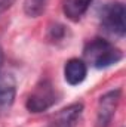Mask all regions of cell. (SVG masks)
Listing matches in <instances>:
<instances>
[{
  "label": "cell",
  "instance_id": "obj_1",
  "mask_svg": "<svg viewBox=\"0 0 126 127\" xmlns=\"http://www.w3.org/2000/svg\"><path fill=\"white\" fill-rule=\"evenodd\" d=\"M83 58L86 64L99 69V68H108L111 65L120 62L123 58V53L111 41L101 37H95L85 44Z\"/></svg>",
  "mask_w": 126,
  "mask_h": 127
},
{
  "label": "cell",
  "instance_id": "obj_3",
  "mask_svg": "<svg viewBox=\"0 0 126 127\" xmlns=\"http://www.w3.org/2000/svg\"><path fill=\"white\" fill-rule=\"evenodd\" d=\"M58 96L60 95H58L55 86L49 80H40L27 97L25 108L33 114L45 112L57 103Z\"/></svg>",
  "mask_w": 126,
  "mask_h": 127
},
{
  "label": "cell",
  "instance_id": "obj_4",
  "mask_svg": "<svg viewBox=\"0 0 126 127\" xmlns=\"http://www.w3.org/2000/svg\"><path fill=\"white\" fill-rule=\"evenodd\" d=\"M120 102V89L107 92L98 100L96 106V118H95V127H108L111 124V120L116 114L117 105Z\"/></svg>",
  "mask_w": 126,
  "mask_h": 127
},
{
  "label": "cell",
  "instance_id": "obj_7",
  "mask_svg": "<svg viewBox=\"0 0 126 127\" xmlns=\"http://www.w3.org/2000/svg\"><path fill=\"white\" fill-rule=\"evenodd\" d=\"M82 111H83L82 103H73V105L64 108L55 117L52 127H74V124L77 123V120L82 114Z\"/></svg>",
  "mask_w": 126,
  "mask_h": 127
},
{
  "label": "cell",
  "instance_id": "obj_10",
  "mask_svg": "<svg viewBox=\"0 0 126 127\" xmlns=\"http://www.w3.org/2000/svg\"><path fill=\"white\" fill-rule=\"evenodd\" d=\"M15 1H16V0H0V16H1Z\"/></svg>",
  "mask_w": 126,
  "mask_h": 127
},
{
  "label": "cell",
  "instance_id": "obj_11",
  "mask_svg": "<svg viewBox=\"0 0 126 127\" xmlns=\"http://www.w3.org/2000/svg\"><path fill=\"white\" fill-rule=\"evenodd\" d=\"M3 61H4V55H3V49L0 47V75L3 74Z\"/></svg>",
  "mask_w": 126,
  "mask_h": 127
},
{
  "label": "cell",
  "instance_id": "obj_8",
  "mask_svg": "<svg viewBox=\"0 0 126 127\" xmlns=\"http://www.w3.org/2000/svg\"><path fill=\"white\" fill-rule=\"evenodd\" d=\"M92 3L94 0H63V12L67 19L77 22Z\"/></svg>",
  "mask_w": 126,
  "mask_h": 127
},
{
  "label": "cell",
  "instance_id": "obj_6",
  "mask_svg": "<svg viewBox=\"0 0 126 127\" xmlns=\"http://www.w3.org/2000/svg\"><path fill=\"white\" fill-rule=\"evenodd\" d=\"M16 95V83L10 74H1L0 75V112L7 111Z\"/></svg>",
  "mask_w": 126,
  "mask_h": 127
},
{
  "label": "cell",
  "instance_id": "obj_9",
  "mask_svg": "<svg viewBox=\"0 0 126 127\" xmlns=\"http://www.w3.org/2000/svg\"><path fill=\"white\" fill-rule=\"evenodd\" d=\"M46 3H48V0H25L24 12L31 18H37L39 15L43 13V10L46 7Z\"/></svg>",
  "mask_w": 126,
  "mask_h": 127
},
{
  "label": "cell",
  "instance_id": "obj_2",
  "mask_svg": "<svg viewBox=\"0 0 126 127\" xmlns=\"http://www.w3.org/2000/svg\"><path fill=\"white\" fill-rule=\"evenodd\" d=\"M99 24L105 32L114 37H125L126 34V9L120 1L105 3L99 12Z\"/></svg>",
  "mask_w": 126,
  "mask_h": 127
},
{
  "label": "cell",
  "instance_id": "obj_5",
  "mask_svg": "<svg viewBox=\"0 0 126 127\" xmlns=\"http://www.w3.org/2000/svg\"><path fill=\"white\" fill-rule=\"evenodd\" d=\"M88 75V64L83 59L71 58L64 65V78L70 86H79Z\"/></svg>",
  "mask_w": 126,
  "mask_h": 127
}]
</instances>
